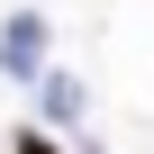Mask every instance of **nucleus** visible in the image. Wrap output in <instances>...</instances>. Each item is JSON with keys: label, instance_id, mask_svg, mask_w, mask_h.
I'll return each instance as SVG.
<instances>
[{"label": "nucleus", "instance_id": "nucleus-1", "mask_svg": "<svg viewBox=\"0 0 154 154\" xmlns=\"http://www.w3.org/2000/svg\"><path fill=\"white\" fill-rule=\"evenodd\" d=\"M18 154H54V145H45V136H18Z\"/></svg>", "mask_w": 154, "mask_h": 154}]
</instances>
